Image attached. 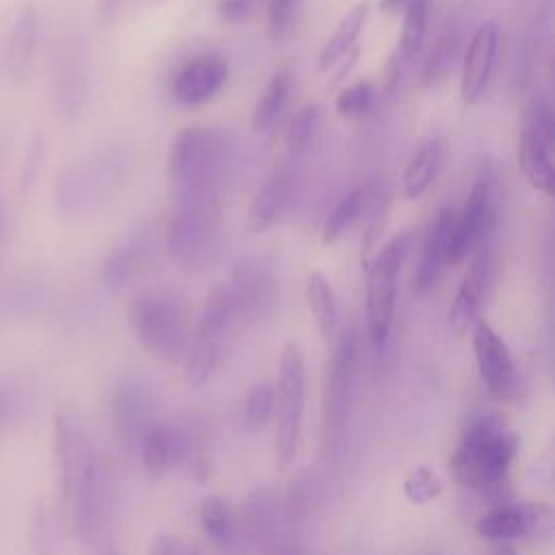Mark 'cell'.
I'll use <instances>...</instances> for the list:
<instances>
[{"label":"cell","instance_id":"1","mask_svg":"<svg viewBox=\"0 0 555 555\" xmlns=\"http://www.w3.org/2000/svg\"><path fill=\"white\" fill-rule=\"evenodd\" d=\"M520 438L494 412L473 414L449 457V473L464 488L494 496L509 483Z\"/></svg>","mask_w":555,"mask_h":555},{"label":"cell","instance_id":"2","mask_svg":"<svg viewBox=\"0 0 555 555\" xmlns=\"http://www.w3.org/2000/svg\"><path fill=\"white\" fill-rule=\"evenodd\" d=\"M132 171L124 147H104L67 163L54 180V206L67 219L87 217L111 204Z\"/></svg>","mask_w":555,"mask_h":555},{"label":"cell","instance_id":"3","mask_svg":"<svg viewBox=\"0 0 555 555\" xmlns=\"http://www.w3.org/2000/svg\"><path fill=\"white\" fill-rule=\"evenodd\" d=\"M230 163V141L221 128L189 126L180 130L167 154V173L178 199L219 197Z\"/></svg>","mask_w":555,"mask_h":555},{"label":"cell","instance_id":"4","mask_svg":"<svg viewBox=\"0 0 555 555\" xmlns=\"http://www.w3.org/2000/svg\"><path fill=\"white\" fill-rule=\"evenodd\" d=\"M130 327L141 347L163 360L178 362L184 358L191 332L184 304L167 293H143L128 306Z\"/></svg>","mask_w":555,"mask_h":555},{"label":"cell","instance_id":"5","mask_svg":"<svg viewBox=\"0 0 555 555\" xmlns=\"http://www.w3.org/2000/svg\"><path fill=\"white\" fill-rule=\"evenodd\" d=\"M178 202L165 230L167 251L178 264L202 269L217 258L221 245L219 197H189Z\"/></svg>","mask_w":555,"mask_h":555},{"label":"cell","instance_id":"6","mask_svg":"<svg viewBox=\"0 0 555 555\" xmlns=\"http://www.w3.org/2000/svg\"><path fill=\"white\" fill-rule=\"evenodd\" d=\"M356 360H358V336L351 327H347L334 347L332 362L327 369L325 390H323L321 440H323V453L327 462H334V464H338L347 451Z\"/></svg>","mask_w":555,"mask_h":555},{"label":"cell","instance_id":"7","mask_svg":"<svg viewBox=\"0 0 555 555\" xmlns=\"http://www.w3.org/2000/svg\"><path fill=\"white\" fill-rule=\"evenodd\" d=\"M410 247V232H397L390 236L384 247L371 254L364 264L366 273V330L373 347H384L397 306V278L403 264V258Z\"/></svg>","mask_w":555,"mask_h":555},{"label":"cell","instance_id":"8","mask_svg":"<svg viewBox=\"0 0 555 555\" xmlns=\"http://www.w3.org/2000/svg\"><path fill=\"white\" fill-rule=\"evenodd\" d=\"M304 397H306V362L301 349L295 343H286L280 353L278 386H275V464L288 468L299 449L301 423H304Z\"/></svg>","mask_w":555,"mask_h":555},{"label":"cell","instance_id":"9","mask_svg":"<svg viewBox=\"0 0 555 555\" xmlns=\"http://www.w3.org/2000/svg\"><path fill=\"white\" fill-rule=\"evenodd\" d=\"M100 449L74 405H59L52 418V464L61 505L72 496L80 479L87 475Z\"/></svg>","mask_w":555,"mask_h":555},{"label":"cell","instance_id":"10","mask_svg":"<svg viewBox=\"0 0 555 555\" xmlns=\"http://www.w3.org/2000/svg\"><path fill=\"white\" fill-rule=\"evenodd\" d=\"M236 319L232 295L225 284H219L210 291L204 310L199 314L193 340L184 353V373L189 384H206L221 360V345L228 327Z\"/></svg>","mask_w":555,"mask_h":555},{"label":"cell","instance_id":"11","mask_svg":"<svg viewBox=\"0 0 555 555\" xmlns=\"http://www.w3.org/2000/svg\"><path fill=\"white\" fill-rule=\"evenodd\" d=\"M499 206H496V176L490 163H483L460 212H453L451 225V264H460L473 249L496 232Z\"/></svg>","mask_w":555,"mask_h":555},{"label":"cell","instance_id":"12","mask_svg":"<svg viewBox=\"0 0 555 555\" xmlns=\"http://www.w3.org/2000/svg\"><path fill=\"white\" fill-rule=\"evenodd\" d=\"M238 531L260 551L267 553H295L301 546L295 542L297 525L293 522L284 496L273 488H256L238 518Z\"/></svg>","mask_w":555,"mask_h":555},{"label":"cell","instance_id":"13","mask_svg":"<svg viewBox=\"0 0 555 555\" xmlns=\"http://www.w3.org/2000/svg\"><path fill=\"white\" fill-rule=\"evenodd\" d=\"M236 319L245 323H264L273 319L280 304V278L275 267L260 256L238 258L225 284Z\"/></svg>","mask_w":555,"mask_h":555},{"label":"cell","instance_id":"14","mask_svg":"<svg viewBox=\"0 0 555 555\" xmlns=\"http://www.w3.org/2000/svg\"><path fill=\"white\" fill-rule=\"evenodd\" d=\"M496 232L488 234L475 249L473 260L464 271L453 304L449 308V327L455 336L468 334L481 314L486 297L496 275Z\"/></svg>","mask_w":555,"mask_h":555},{"label":"cell","instance_id":"15","mask_svg":"<svg viewBox=\"0 0 555 555\" xmlns=\"http://www.w3.org/2000/svg\"><path fill=\"white\" fill-rule=\"evenodd\" d=\"M470 332L477 371L490 395L507 403L518 401L522 397V379L514 364L507 343L481 317L475 321Z\"/></svg>","mask_w":555,"mask_h":555},{"label":"cell","instance_id":"16","mask_svg":"<svg viewBox=\"0 0 555 555\" xmlns=\"http://www.w3.org/2000/svg\"><path fill=\"white\" fill-rule=\"evenodd\" d=\"M143 468L154 475H167L182 464H191L193 470H204L199 451V438L193 427L180 423H152L139 440Z\"/></svg>","mask_w":555,"mask_h":555},{"label":"cell","instance_id":"17","mask_svg":"<svg viewBox=\"0 0 555 555\" xmlns=\"http://www.w3.org/2000/svg\"><path fill=\"white\" fill-rule=\"evenodd\" d=\"M50 82L56 113L65 119H74L82 111V104L87 100L89 72L82 41L72 33L59 37L54 46L50 63Z\"/></svg>","mask_w":555,"mask_h":555},{"label":"cell","instance_id":"18","mask_svg":"<svg viewBox=\"0 0 555 555\" xmlns=\"http://www.w3.org/2000/svg\"><path fill=\"white\" fill-rule=\"evenodd\" d=\"M551 522V509L544 503H505L488 509L475 525L481 540L496 551H514L522 538L544 531Z\"/></svg>","mask_w":555,"mask_h":555},{"label":"cell","instance_id":"19","mask_svg":"<svg viewBox=\"0 0 555 555\" xmlns=\"http://www.w3.org/2000/svg\"><path fill=\"white\" fill-rule=\"evenodd\" d=\"M108 414L119 444L126 449L139 447L141 436L154 423V399L143 379L134 375L119 377L108 390Z\"/></svg>","mask_w":555,"mask_h":555},{"label":"cell","instance_id":"20","mask_svg":"<svg viewBox=\"0 0 555 555\" xmlns=\"http://www.w3.org/2000/svg\"><path fill=\"white\" fill-rule=\"evenodd\" d=\"M390 206V182L382 176H373L351 191H347L327 212L321 230V238L325 245L334 243L349 225L358 219H366L375 212H384Z\"/></svg>","mask_w":555,"mask_h":555},{"label":"cell","instance_id":"21","mask_svg":"<svg viewBox=\"0 0 555 555\" xmlns=\"http://www.w3.org/2000/svg\"><path fill=\"white\" fill-rule=\"evenodd\" d=\"M451 225H453V210L449 206H442L431 219L423 238L421 258H418V267L414 271V282H412L414 295L423 297L431 293L442 280L447 267H451V260H449Z\"/></svg>","mask_w":555,"mask_h":555},{"label":"cell","instance_id":"22","mask_svg":"<svg viewBox=\"0 0 555 555\" xmlns=\"http://www.w3.org/2000/svg\"><path fill=\"white\" fill-rule=\"evenodd\" d=\"M499 52V26L483 22L470 37L462 59V98L466 104H475L483 98Z\"/></svg>","mask_w":555,"mask_h":555},{"label":"cell","instance_id":"23","mask_svg":"<svg viewBox=\"0 0 555 555\" xmlns=\"http://www.w3.org/2000/svg\"><path fill=\"white\" fill-rule=\"evenodd\" d=\"M228 78V63L219 54H199L186 61L171 82V95L182 106H199L217 95Z\"/></svg>","mask_w":555,"mask_h":555},{"label":"cell","instance_id":"24","mask_svg":"<svg viewBox=\"0 0 555 555\" xmlns=\"http://www.w3.org/2000/svg\"><path fill=\"white\" fill-rule=\"evenodd\" d=\"M297 193V176L288 167L275 169L256 191L247 219H245V234H262L273 228L282 215L288 210L293 197Z\"/></svg>","mask_w":555,"mask_h":555},{"label":"cell","instance_id":"25","mask_svg":"<svg viewBox=\"0 0 555 555\" xmlns=\"http://www.w3.org/2000/svg\"><path fill=\"white\" fill-rule=\"evenodd\" d=\"M150 251V228L141 225L128 232L117 245L106 254L100 264V282L108 291L126 288L137 273H141Z\"/></svg>","mask_w":555,"mask_h":555},{"label":"cell","instance_id":"26","mask_svg":"<svg viewBox=\"0 0 555 555\" xmlns=\"http://www.w3.org/2000/svg\"><path fill=\"white\" fill-rule=\"evenodd\" d=\"M553 141L540 137L535 130L522 126L518 134V145H516V160L520 173L527 178V182L544 193H553Z\"/></svg>","mask_w":555,"mask_h":555},{"label":"cell","instance_id":"27","mask_svg":"<svg viewBox=\"0 0 555 555\" xmlns=\"http://www.w3.org/2000/svg\"><path fill=\"white\" fill-rule=\"evenodd\" d=\"M39 43V13L33 4H24L11 28L7 43V67L15 80H24L33 67Z\"/></svg>","mask_w":555,"mask_h":555},{"label":"cell","instance_id":"28","mask_svg":"<svg viewBox=\"0 0 555 555\" xmlns=\"http://www.w3.org/2000/svg\"><path fill=\"white\" fill-rule=\"evenodd\" d=\"M199 527L204 538L219 551H230L238 544V516L219 494H208L199 505Z\"/></svg>","mask_w":555,"mask_h":555},{"label":"cell","instance_id":"29","mask_svg":"<svg viewBox=\"0 0 555 555\" xmlns=\"http://www.w3.org/2000/svg\"><path fill=\"white\" fill-rule=\"evenodd\" d=\"M366 17H369V0H362V2L353 4L340 17V22L336 24L332 37L325 41V46L319 52L317 67L321 72L334 67L340 59H345L356 48V41H358L360 33H362V28L366 24Z\"/></svg>","mask_w":555,"mask_h":555},{"label":"cell","instance_id":"30","mask_svg":"<svg viewBox=\"0 0 555 555\" xmlns=\"http://www.w3.org/2000/svg\"><path fill=\"white\" fill-rule=\"evenodd\" d=\"M460 43H462V28H460V24L455 20H451L440 30V35L436 37L431 50L425 56L423 72H421L423 87L431 89V87H438L440 82L447 80V76L453 69V63L457 59Z\"/></svg>","mask_w":555,"mask_h":555},{"label":"cell","instance_id":"31","mask_svg":"<svg viewBox=\"0 0 555 555\" xmlns=\"http://www.w3.org/2000/svg\"><path fill=\"white\" fill-rule=\"evenodd\" d=\"M440 160H442V145L438 139H429L425 141L408 160L403 176H401V186H403V195L414 199L418 195H423L429 184L436 180L438 169H440Z\"/></svg>","mask_w":555,"mask_h":555},{"label":"cell","instance_id":"32","mask_svg":"<svg viewBox=\"0 0 555 555\" xmlns=\"http://www.w3.org/2000/svg\"><path fill=\"white\" fill-rule=\"evenodd\" d=\"M304 295L317 327L321 330L323 336H330L338 325V304L334 297V288L323 271H308L304 282Z\"/></svg>","mask_w":555,"mask_h":555},{"label":"cell","instance_id":"33","mask_svg":"<svg viewBox=\"0 0 555 555\" xmlns=\"http://www.w3.org/2000/svg\"><path fill=\"white\" fill-rule=\"evenodd\" d=\"M401 13H403V28H401L399 46L392 56L408 67L425 43L429 17H431V0H410Z\"/></svg>","mask_w":555,"mask_h":555},{"label":"cell","instance_id":"34","mask_svg":"<svg viewBox=\"0 0 555 555\" xmlns=\"http://www.w3.org/2000/svg\"><path fill=\"white\" fill-rule=\"evenodd\" d=\"M291 87H293V78L286 69H280L269 78V82L251 113V128L256 132H269L278 124L280 115L286 108Z\"/></svg>","mask_w":555,"mask_h":555},{"label":"cell","instance_id":"35","mask_svg":"<svg viewBox=\"0 0 555 555\" xmlns=\"http://www.w3.org/2000/svg\"><path fill=\"white\" fill-rule=\"evenodd\" d=\"M319 126H321V106L319 104H306L304 108H299L286 126V134H284L286 152L293 158L304 156L312 147Z\"/></svg>","mask_w":555,"mask_h":555},{"label":"cell","instance_id":"36","mask_svg":"<svg viewBox=\"0 0 555 555\" xmlns=\"http://www.w3.org/2000/svg\"><path fill=\"white\" fill-rule=\"evenodd\" d=\"M375 106H377V89L366 80L343 87L334 100L336 113L345 119H356V121L369 117L375 111Z\"/></svg>","mask_w":555,"mask_h":555},{"label":"cell","instance_id":"37","mask_svg":"<svg viewBox=\"0 0 555 555\" xmlns=\"http://www.w3.org/2000/svg\"><path fill=\"white\" fill-rule=\"evenodd\" d=\"M61 535V516L46 503H37L30 514V544L33 551L48 553L56 548Z\"/></svg>","mask_w":555,"mask_h":555},{"label":"cell","instance_id":"38","mask_svg":"<svg viewBox=\"0 0 555 555\" xmlns=\"http://www.w3.org/2000/svg\"><path fill=\"white\" fill-rule=\"evenodd\" d=\"M442 492V481L440 477L425 464L414 466L405 477H403V496L414 503V505H425L438 499Z\"/></svg>","mask_w":555,"mask_h":555},{"label":"cell","instance_id":"39","mask_svg":"<svg viewBox=\"0 0 555 555\" xmlns=\"http://www.w3.org/2000/svg\"><path fill=\"white\" fill-rule=\"evenodd\" d=\"M273 405H275V386L267 382L254 384L245 397V410H243L245 425L249 429H260L269 421Z\"/></svg>","mask_w":555,"mask_h":555},{"label":"cell","instance_id":"40","mask_svg":"<svg viewBox=\"0 0 555 555\" xmlns=\"http://www.w3.org/2000/svg\"><path fill=\"white\" fill-rule=\"evenodd\" d=\"M43 156H46V139L43 134L37 130L30 134L26 150H24V158L20 165V176H17V186L22 193L30 191L39 178L41 165H43Z\"/></svg>","mask_w":555,"mask_h":555},{"label":"cell","instance_id":"41","mask_svg":"<svg viewBox=\"0 0 555 555\" xmlns=\"http://www.w3.org/2000/svg\"><path fill=\"white\" fill-rule=\"evenodd\" d=\"M301 0H269V35L278 43L286 39L295 26Z\"/></svg>","mask_w":555,"mask_h":555},{"label":"cell","instance_id":"42","mask_svg":"<svg viewBox=\"0 0 555 555\" xmlns=\"http://www.w3.org/2000/svg\"><path fill=\"white\" fill-rule=\"evenodd\" d=\"M525 126L535 130L540 137L553 141L555 139V121L551 104L544 95H533L525 108Z\"/></svg>","mask_w":555,"mask_h":555},{"label":"cell","instance_id":"43","mask_svg":"<svg viewBox=\"0 0 555 555\" xmlns=\"http://www.w3.org/2000/svg\"><path fill=\"white\" fill-rule=\"evenodd\" d=\"M24 392L13 384H0V436L11 431L24 414Z\"/></svg>","mask_w":555,"mask_h":555},{"label":"cell","instance_id":"44","mask_svg":"<svg viewBox=\"0 0 555 555\" xmlns=\"http://www.w3.org/2000/svg\"><path fill=\"white\" fill-rule=\"evenodd\" d=\"M197 551H199L197 546H193L191 542H184L182 538L171 535V533L154 535L147 546V553H152V555H191Z\"/></svg>","mask_w":555,"mask_h":555},{"label":"cell","instance_id":"45","mask_svg":"<svg viewBox=\"0 0 555 555\" xmlns=\"http://www.w3.org/2000/svg\"><path fill=\"white\" fill-rule=\"evenodd\" d=\"M254 4L256 0H219L217 13L223 22H241L251 13Z\"/></svg>","mask_w":555,"mask_h":555},{"label":"cell","instance_id":"46","mask_svg":"<svg viewBox=\"0 0 555 555\" xmlns=\"http://www.w3.org/2000/svg\"><path fill=\"white\" fill-rule=\"evenodd\" d=\"M121 4H124V0H98V9L95 11H98L100 24H111L117 17Z\"/></svg>","mask_w":555,"mask_h":555},{"label":"cell","instance_id":"47","mask_svg":"<svg viewBox=\"0 0 555 555\" xmlns=\"http://www.w3.org/2000/svg\"><path fill=\"white\" fill-rule=\"evenodd\" d=\"M410 0H379V11L386 15H397L399 11L405 9Z\"/></svg>","mask_w":555,"mask_h":555},{"label":"cell","instance_id":"48","mask_svg":"<svg viewBox=\"0 0 555 555\" xmlns=\"http://www.w3.org/2000/svg\"><path fill=\"white\" fill-rule=\"evenodd\" d=\"M4 221H7V208H4V202L0 197V245H2V236H4Z\"/></svg>","mask_w":555,"mask_h":555},{"label":"cell","instance_id":"49","mask_svg":"<svg viewBox=\"0 0 555 555\" xmlns=\"http://www.w3.org/2000/svg\"><path fill=\"white\" fill-rule=\"evenodd\" d=\"M156 2H163V0H152V4H156Z\"/></svg>","mask_w":555,"mask_h":555}]
</instances>
